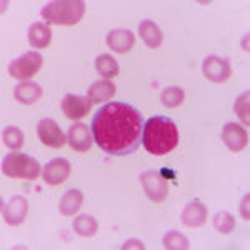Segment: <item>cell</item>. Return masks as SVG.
I'll return each mask as SVG.
<instances>
[{
  "mask_svg": "<svg viewBox=\"0 0 250 250\" xmlns=\"http://www.w3.org/2000/svg\"><path fill=\"white\" fill-rule=\"evenodd\" d=\"M164 249L168 250H187L190 249V242L182 233L172 230L164 237Z\"/></svg>",
  "mask_w": 250,
  "mask_h": 250,
  "instance_id": "obj_23",
  "label": "cell"
},
{
  "mask_svg": "<svg viewBox=\"0 0 250 250\" xmlns=\"http://www.w3.org/2000/svg\"><path fill=\"white\" fill-rule=\"evenodd\" d=\"M37 134H39L40 142L45 144L47 147H50V148H60L65 145V140H67L65 135L62 134L57 122L52 119L40 120L39 127H37Z\"/></svg>",
  "mask_w": 250,
  "mask_h": 250,
  "instance_id": "obj_8",
  "label": "cell"
},
{
  "mask_svg": "<svg viewBox=\"0 0 250 250\" xmlns=\"http://www.w3.org/2000/svg\"><path fill=\"white\" fill-rule=\"evenodd\" d=\"M134 43H135V35L130 30L115 29L108 32L107 35V45L114 52H117V54H127L128 50H132Z\"/></svg>",
  "mask_w": 250,
  "mask_h": 250,
  "instance_id": "obj_14",
  "label": "cell"
},
{
  "mask_svg": "<svg viewBox=\"0 0 250 250\" xmlns=\"http://www.w3.org/2000/svg\"><path fill=\"white\" fill-rule=\"evenodd\" d=\"M40 97H42V88L34 82L19 83L17 88H15V99L20 104H25V105H32V104L39 102Z\"/></svg>",
  "mask_w": 250,
  "mask_h": 250,
  "instance_id": "obj_20",
  "label": "cell"
},
{
  "mask_svg": "<svg viewBox=\"0 0 250 250\" xmlns=\"http://www.w3.org/2000/svg\"><path fill=\"white\" fill-rule=\"evenodd\" d=\"M122 249H124V250H128V249H139V250H144V249H145V245H144L139 239H130V240H127V242H125V244L122 245Z\"/></svg>",
  "mask_w": 250,
  "mask_h": 250,
  "instance_id": "obj_28",
  "label": "cell"
},
{
  "mask_svg": "<svg viewBox=\"0 0 250 250\" xmlns=\"http://www.w3.org/2000/svg\"><path fill=\"white\" fill-rule=\"evenodd\" d=\"M249 202H250V195H245L244 200H242V207H240V213L245 220L250 219V213H249Z\"/></svg>",
  "mask_w": 250,
  "mask_h": 250,
  "instance_id": "obj_29",
  "label": "cell"
},
{
  "mask_svg": "<svg viewBox=\"0 0 250 250\" xmlns=\"http://www.w3.org/2000/svg\"><path fill=\"white\" fill-rule=\"evenodd\" d=\"M52 40V32L48 29L47 23L43 22H37L29 29V42L32 47L35 48H45L48 47Z\"/></svg>",
  "mask_w": 250,
  "mask_h": 250,
  "instance_id": "obj_19",
  "label": "cell"
},
{
  "mask_svg": "<svg viewBox=\"0 0 250 250\" xmlns=\"http://www.w3.org/2000/svg\"><path fill=\"white\" fill-rule=\"evenodd\" d=\"M222 140L232 152H242L249 145V134L239 124H227L222 128Z\"/></svg>",
  "mask_w": 250,
  "mask_h": 250,
  "instance_id": "obj_10",
  "label": "cell"
},
{
  "mask_svg": "<svg viewBox=\"0 0 250 250\" xmlns=\"http://www.w3.org/2000/svg\"><path fill=\"white\" fill-rule=\"evenodd\" d=\"M144 115L130 104L108 102L95 112L92 134L95 144L108 155H130L142 142Z\"/></svg>",
  "mask_w": 250,
  "mask_h": 250,
  "instance_id": "obj_1",
  "label": "cell"
},
{
  "mask_svg": "<svg viewBox=\"0 0 250 250\" xmlns=\"http://www.w3.org/2000/svg\"><path fill=\"white\" fill-rule=\"evenodd\" d=\"M67 140L75 152H87L94 144V134H92V128H88V125L79 122L68 128Z\"/></svg>",
  "mask_w": 250,
  "mask_h": 250,
  "instance_id": "obj_9",
  "label": "cell"
},
{
  "mask_svg": "<svg viewBox=\"0 0 250 250\" xmlns=\"http://www.w3.org/2000/svg\"><path fill=\"white\" fill-rule=\"evenodd\" d=\"M185 94L180 87H168L162 92V104L168 108H175L182 105Z\"/></svg>",
  "mask_w": 250,
  "mask_h": 250,
  "instance_id": "obj_24",
  "label": "cell"
},
{
  "mask_svg": "<svg viewBox=\"0 0 250 250\" xmlns=\"http://www.w3.org/2000/svg\"><path fill=\"white\" fill-rule=\"evenodd\" d=\"M202 72L205 75V79H208L213 83H220L225 82L232 74V67L229 63V60L220 59L217 55H210L204 60L202 63Z\"/></svg>",
  "mask_w": 250,
  "mask_h": 250,
  "instance_id": "obj_7",
  "label": "cell"
},
{
  "mask_svg": "<svg viewBox=\"0 0 250 250\" xmlns=\"http://www.w3.org/2000/svg\"><path fill=\"white\" fill-rule=\"evenodd\" d=\"M95 68L102 77H105L107 80L119 75V63L115 62V59L108 54L99 55L95 59Z\"/></svg>",
  "mask_w": 250,
  "mask_h": 250,
  "instance_id": "obj_21",
  "label": "cell"
},
{
  "mask_svg": "<svg viewBox=\"0 0 250 250\" xmlns=\"http://www.w3.org/2000/svg\"><path fill=\"white\" fill-rule=\"evenodd\" d=\"M207 220V207L200 200H192L190 204L185 205L182 210V222L184 225L192 229L202 227Z\"/></svg>",
  "mask_w": 250,
  "mask_h": 250,
  "instance_id": "obj_15",
  "label": "cell"
},
{
  "mask_svg": "<svg viewBox=\"0 0 250 250\" xmlns=\"http://www.w3.org/2000/svg\"><path fill=\"white\" fill-rule=\"evenodd\" d=\"M213 227L217 229V232L220 233H230L235 229V219H233L232 213L229 212H220L213 217Z\"/></svg>",
  "mask_w": 250,
  "mask_h": 250,
  "instance_id": "obj_27",
  "label": "cell"
},
{
  "mask_svg": "<svg viewBox=\"0 0 250 250\" xmlns=\"http://www.w3.org/2000/svg\"><path fill=\"white\" fill-rule=\"evenodd\" d=\"M3 144L12 150H19L23 145V132L17 127H7L2 134Z\"/></svg>",
  "mask_w": 250,
  "mask_h": 250,
  "instance_id": "obj_25",
  "label": "cell"
},
{
  "mask_svg": "<svg viewBox=\"0 0 250 250\" xmlns=\"http://www.w3.org/2000/svg\"><path fill=\"white\" fill-rule=\"evenodd\" d=\"M2 172L10 179L34 180L40 175V164L32 155L22 152H12L3 159Z\"/></svg>",
  "mask_w": 250,
  "mask_h": 250,
  "instance_id": "obj_4",
  "label": "cell"
},
{
  "mask_svg": "<svg viewBox=\"0 0 250 250\" xmlns=\"http://www.w3.org/2000/svg\"><path fill=\"white\" fill-rule=\"evenodd\" d=\"M43 59L39 52H29V54H23L22 57L15 59L14 62L9 65V74L14 79L19 80H27L34 77L35 74L42 68Z\"/></svg>",
  "mask_w": 250,
  "mask_h": 250,
  "instance_id": "obj_5",
  "label": "cell"
},
{
  "mask_svg": "<svg viewBox=\"0 0 250 250\" xmlns=\"http://www.w3.org/2000/svg\"><path fill=\"white\" fill-rule=\"evenodd\" d=\"M29 213V202L25 197H14L3 207V220L9 225H20Z\"/></svg>",
  "mask_w": 250,
  "mask_h": 250,
  "instance_id": "obj_13",
  "label": "cell"
},
{
  "mask_svg": "<svg viewBox=\"0 0 250 250\" xmlns=\"http://www.w3.org/2000/svg\"><path fill=\"white\" fill-rule=\"evenodd\" d=\"M82 202H83V193L77 190V188H72V190L63 193V197L60 199L59 210L62 215L70 217L79 212V208L82 207Z\"/></svg>",
  "mask_w": 250,
  "mask_h": 250,
  "instance_id": "obj_18",
  "label": "cell"
},
{
  "mask_svg": "<svg viewBox=\"0 0 250 250\" xmlns=\"http://www.w3.org/2000/svg\"><path fill=\"white\" fill-rule=\"evenodd\" d=\"M85 14V2L82 0H57L42 9V17L55 25H75Z\"/></svg>",
  "mask_w": 250,
  "mask_h": 250,
  "instance_id": "obj_3",
  "label": "cell"
},
{
  "mask_svg": "<svg viewBox=\"0 0 250 250\" xmlns=\"http://www.w3.org/2000/svg\"><path fill=\"white\" fill-rule=\"evenodd\" d=\"M142 144L152 155H165L179 145V128L165 115H152L144 124Z\"/></svg>",
  "mask_w": 250,
  "mask_h": 250,
  "instance_id": "obj_2",
  "label": "cell"
},
{
  "mask_svg": "<svg viewBox=\"0 0 250 250\" xmlns=\"http://www.w3.org/2000/svg\"><path fill=\"white\" fill-rule=\"evenodd\" d=\"M233 110L239 115V119L245 124V127L250 125V92H245L242 94L239 99H237L235 105H233Z\"/></svg>",
  "mask_w": 250,
  "mask_h": 250,
  "instance_id": "obj_26",
  "label": "cell"
},
{
  "mask_svg": "<svg viewBox=\"0 0 250 250\" xmlns=\"http://www.w3.org/2000/svg\"><path fill=\"white\" fill-rule=\"evenodd\" d=\"M139 34L142 40L145 42V45L150 48H159L164 42V35L160 32L159 25L152 20H142L139 25Z\"/></svg>",
  "mask_w": 250,
  "mask_h": 250,
  "instance_id": "obj_16",
  "label": "cell"
},
{
  "mask_svg": "<svg viewBox=\"0 0 250 250\" xmlns=\"http://www.w3.org/2000/svg\"><path fill=\"white\" fill-rule=\"evenodd\" d=\"M115 85L110 82V80H100V82H95L94 85L88 88L87 92V99L90 100L92 104H99V102H107L112 97L115 95Z\"/></svg>",
  "mask_w": 250,
  "mask_h": 250,
  "instance_id": "obj_17",
  "label": "cell"
},
{
  "mask_svg": "<svg viewBox=\"0 0 250 250\" xmlns=\"http://www.w3.org/2000/svg\"><path fill=\"white\" fill-rule=\"evenodd\" d=\"M70 172H72V167H70V164H68V160L54 159L45 165L42 175H43V180H45L48 185H60L70 177Z\"/></svg>",
  "mask_w": 250,
  "mask_h": 250,
  "instance_id": "obj_12",
  "label": "cell"
},
{
  "mask_svg": "<svg viewBox=\"0 0 250 250\" xmlns=\"http://www.w3.org/2000/svg\"><path fill=\"white\" fill-rule=\"evenodd\" d=\"M140 182H142L144 192L152 202H164L168 195V184L167 179H164L162 173L159 170H145L140 175Z\"/></svg>",
  "mask_w": 250,
  "mask_h": 250,
  "instance_id": "obj_6",
  "label": "cell"
},
{
  "mask_svg": "<svg viewBox=\"0 0 250 250\" xmlns=\"http://www.w3.org/2000/svg\"><path fill=\"white\" fill-rule=\"evenodd\" d=\"M74 230L79 233L80 237H92L99 230V224L92 215H80L74 220Z\"/></svg>",
  "mask_w": 250,
  "mask_h": 250,
  "instance_id": "obj_22",
  "label": "cell"
},
{
  "mask_svg": "<svg viewBox=\"0 0 250 250\" xmlns=\"http://www.w3.org/2000/svg\"><path fill=\"white\" fill-rule=\"evenodd\" d=\"M90 108H92V102L85 99V97L68 94L62 100V112L65 114V117L72 120L83 119L90 112Z\"/></svg>",
  "mask_w": 250,
  "mask_h": 250,
  "instance_id": "obj_11",
  "label": "cell"
}]
</instances>
